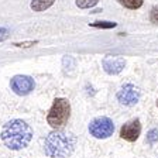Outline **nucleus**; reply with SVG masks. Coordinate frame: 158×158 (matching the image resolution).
I'll return each instance as SVG.
<instances>
[{"label":"nucleus","mask_w":158,"mask_h":158,"mask_svg":"<svg viewBox=\"0 0 158 158\" xmlns=\"http://www.w3.org/2000/svg\"><path fill=\"white\" fill-rule=\"evenodd\" d=\"M122 6H124L126 9H130V10H137L143 6L144 0H118Z\"/></svg>","instance_id":"9d476101"},{"label":"nucleus","mask_w":158,"mask_h":158,"mask_svg":"<svg viewBox=\"0 0 158 158\" xmlns=\"http://www.w3.org/2000/svg\"><path fill=\"white\" fill-rule=\"evenodd\" d=\"M76 137L64 130H54L44 140V152L51 158H66L72 154Z\"/></svg>","instance_id":"f03ea898"},{"label":"nucleus","mask_w":158,"mask_h":158,"mask_svg":"<svg viewBox=\"0 0 158 158\" xmlns=\"http://www.w3.org/2000/svg\"><path fill=\"white\" fill-rule=\"evenodd\" d=\"M54 3L55 0H31V9L34 11H45Z\"/></svg>","instance_id":"1a4fd4ad"},{"label":"nucleus","mask_w":158,"mask_h":158,"mask_svg":"<svg viewBox=\"0 0 158 158\" xmlns=\"http://www.w3.org/2000/svg\"><path fill=\"white\" fill-rule=\"evenodd\" d=\"M38 41H24V43H16L14 47H19V48H30V47L35 45Z\"/></svg>","instance_id":"dca6fc26"},{"label":"nucleus","mask_w":158,"mask_h":158,"mask_svg":"<svg viewBox=\"0 0 158 158\" xmlns=\"http://www.w3.org/2000/svg\"><path fill=\"white\" fill-rule=\"evenodd\" d=\"M140 133H141V124H140V120H138V118H134L131 122L126 123V124L120 128V137L128 143H134L138 138Z\"/></svg>","instance_id":"0eeeda50"},{"label":"nucleus","mask_w":158,"mask_h":158,"mask_svg":"<svg viewBox=\"0 0 158 158\" xmlns=\"http://www.w3.org/2000/svg\"><path fill=\"white\" fill-rule=\"evenodd\" d=\"M99 0H76V6L79 9H92L98 4Z\"/></svg>","instance_id":"f8f14e48"},{"label":"nucleus","mask_w":158,"mask_h":158,"mask_svg":"<svg viewBox=\"0 0 158 158\" xmlns=\"http://www.w3.org/2000/svg\"><path fill=\"white\" fill-rule=\"evenodd\" d=\"M10 35V30L6 27H0V43H3L4 40H7Z\"/></svg>","instance_id":"2eb2a0df"},{"label":"nucleus","mask_w":158,"mask_h":158,"mask_svg":"<svg viewBox=\"0 0 158 158\" xmlns=\"http://www.w3.org/2000/svg\"><path fill=\"white\" fill-rule=\"evenodd\" d=\"M89 26L95 27V28H114L117 24L114 21H95V23H90Z\"/></svg>","instance_id":"9b49d317"},{"label":"nucleus","mask_w":158,"mask_h":158,"mask_svg":"<svg viewBox=\"0 0 158 158\" xmlns=\"http://www.w3.org/2000/svg\"><path fill=\"white\" fill-rule=\"evenodd\" d=\"M158 141V128H151L147 133V143L148 144H155Z\"/></svg>","instance_id":"ddd939ff"},{"label":"nucleus","mask_w":158,"mask_h":158,"mask_svg":"<svg viewBox=\"0 0 158 158\" xmlns=\"http://www.w3.org/2000/svg\"><path fill=\"white\" fill-rule=\"evenodd\" d=\"M150 20L151 23L158 24V7H152L151 11H150Z\"/></svg>","instance_id":"4468645a"},{"label":"nucleus","mask_w":158,"mask_h":158,"mask_svg":"<svg viewBox=\"0 0 158 158\" xmlns=\"http://www.w3.org/2000/svg\"><path fill=\"white\" fill-rule=\"evenodd\" d=\"M71 114V105L65 98H56L47 114V122L52 128H61L68 123Z\"/></svg>","instance_id":"7ed1b4c3"},{"label":"nucleus","mask_w":158,"mask_h":158,"mask_svg":"<svg viewBox=\"0 0 158 158\" xmlns=\"http://www.w3.org/2000/svg\"><path fill=\"white\" fill-rule=\"evenodd\" d=\"M89 133L95 138H109L114 133V123L109 117H98L90 122Z\"/></svg>","instance_id":"20e7f679"},{"label":"nucleus","mask_w":158,"mask_h":158,"mask_svg":"<svg viewBox=\"0 0 158 158\" xmlns=\"http://www.w3.org/2000/svg\"><path fill=\"white\" fill-rule=\"evenodd\" d=\"M157 106H158V99H157Z\"/></svg>","instance_id":"f3484780"},{"label":"nucleus","mask_w":158,"mask_h":158,"mask_svg":"<svg viewBox=\"0 0 158 158\" xmlns=\"http://www.w3.org/2000/svg\"><path fill=\"white\" fill-rule=\"evenodd\" d=\"M0 137H2L3 144L10 150H13V151L23 150L30 144L31 138H33V128L24 120L14 118L3 126Z\"/></svg>","instance_id":"f257e3e1"},{"label":"nucleus","mask_w":158,"mask_h":158,"mask_svg":"<svg viewBox=\"0 0 158 158\" xmlns=\"http://www.w3.org/2000/svg\"><path fill=\"white\" fill-rule=\"evenodd\" d=\"M102 65L105 72L109 75H117L124 69L126 66V61L122 56H106L103 58Z\"/></svg>","instance_id":"6e6552de"},{"label":"nucleus","mask_w":158,"mask_h":158,"mask_svg":"<svg viewBox=\"0 0 158 158\" xmlns=\"http://www.w3.org/2000/svg\"><path fill=\"white\" fill-rule=\"evenodd\" d=\"M140 99V90L131 83L122 86L120 90L117 92V100L124 106H134L137 105Z\"/></svg>","instance_id":"423d86ee"},{"label":"nucleus","mask_w":158,"mask_h":158,"mask_svg":"<svg viewBox=\"0 0 158 158\" xmlns=\"http://www.w3.org/2000/svg\"><path fill=\"white\" fill-rule=\"evenodd\" d=\"M10 86L16 95L19 96H26L31 93L35 88V82L34 79L28 75H16L10 81Z\"/></svg>","instance_id":"39448f33"}]
</instances>
